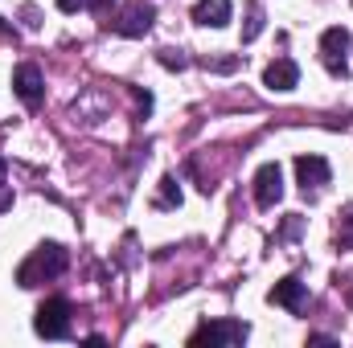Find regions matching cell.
<instances>
[{"mask_svg": "<svg viewBox=\"0 0 353 348\" xmlns=\"http://www.w3.org/2000/svg\"><path fill=\"white\" fill-rule=\"evenodd\" d=\"M275 307H288V312H304L308 307V283H300L296 274H288V279H279L275 287H271V295H267Z\"/></svg>", "mask_w": 353, "mask_h": 348, "instance_id": "cell-8", "label": "cell"}, {"mask_svg": "<svg viewBox=\"0 0 353 348\" xmlns=\"http://www.w3.org/2000/svg\"><path fill=\"white\" fill-rule=\"evenodd\" d=\"M54 4H58L62 12H83V8H87V0H54Z\"/></svg>", "mask_w": 353, "mask_h": 348, "instance_id": "cell-19", "label": "cell"}, {"mask_svg": "<svg viewBox=\"0 0 353 348\" xmlns=\"http://www.w3.org/2000/svg\"><path fill=\"white\" fill-rule=\"evenodd\" d=\"M25 25H29V29H37V25H41V21H37V8H33V4H25Z\"/></svg>", "mask_w": 353, "mask_h": 348, "instance_id": "cell-20", "label": "cell"}, {"mask_svg": "<svg viewBox=\"0 0 353 348\" xmlns=\"http://www.w3.org/2000/svg\"><path fill=\"white\" fill-rule=\"evenodd\" d=\"M210 70H222V74H230V70H239V58H218V62H205Z\"/></svg>", "mask_w": 353, "mask_h": 348, "instance_id": "cell-17", "label": "cell"}, {"mask_svg": "<svg viewBox=\"0 0 353 348\" xmlns=\"http://www.w3.org/2000/svg\"><path fill=\"white\" fill-rule=\"evenodd\" d=\"M157 62H161L165 70H185V66H189V58H185L181 50H157Z\"/></svg>", "mask_w": 353, "mask_h": 348, "instance_id": "cell-15", "label": "cell"}, {"mask_svg": "<svg viewBox=\"0 0 353 348\" xmlns=\"http://www.w3.org/2000/svg\"><path fill=\"white\" fill-rule=\"evenodd\" d=\"M296 83H300V66H296L292 58H275V62L263 70V87L267 90H279V94H283V90H292Z\"/></svg>", "mask_w": 353, "mask_h": 348, "instance_id": "cell-10", "label": "cell"}, {"mask_svg": "<svg viewBox=\"0 0 353 348\" xmlns=\"http://www.w3.org/2000/svg\"><path fill=\"white\" fill-rule=\"evenodd\" d=\"M33 328H37V336H46V340H62V336L70 332V303H66V299H46V303L37 307V316H33Z\"/></svg>", "mask_w": 353, "mask_h": 348, "instance_id": "cell-4", "label": "cell"}, {"mask_svg": "<svg viewBox=\"0 0 353 348\" xmlns=\"http://www.w3.org/2000/svg\"><path fill=\"white\" fill-rule=\"evenodd\" d=\"M296 180L304 193H316L321 184H329V160L325 156H296Z\"/></svg>", "mask_w": 353, "mask_h": 348, "instance_id": "cell-9", "label": "cell"}, {"mask_svg": "<svg viewBox=\"0 0 353 348\" xmlns=\"http://www.w3.org/2000/svg\"><path fill=\"white\" fill-rule=\"evenodd\" d=\"M66 262H70V254H66L58 242H46V246H37L29 259L17 266V283H21V287H41V283H50V279H58V274L66 270Z\"/></svg>", "mask_w": 353, "mask_h": 348, "instance_id": "cell-1", "label": "cell"}, {"mask_svg": "<svg viewBox=\"0 0 353 348\" xmlns=\"http://www.w3.org/2000/svg\"><path fill=\"white\" fill-rule=\"evenodd\" d=\"M12 90H17V98H21L29 111H37V107L46 102V78H41V70H37L33 62H21V66L12 70Z\"/></svg>", "mask_w": 353, "mask_h": 348, "instance_id": "cell-6", "label": "cell"}, {"mask_svg": "<svg viewBox=\"0 0 353 348\" xmlns=\"http://www.w3.org/2000/svg\"><path fill=\"white\" fill-rule=\"evenodd\" d=\"M345 303H350V307H353V287H350V295H345Z\"/></svg>", "mask_w": 353, "mask_h": 348, "instance_id": "cell-23", "label": "cell"}, {"mask_svg": "<svg viewBox=\"0 0 353 348\" xmlns=\"http://www.w3.org/2000/svg\"><path fill=\"white\" fill-rule=\"evenodd\" d=\"M300 226H304V217H300V213H288V221H283V230H279L275 242H292V238L300 234Z\"/></svg>", "mask_w": 353, "mask_h": 348, "instance_id": "cell-16", "label": "cell"}, {"mask_svg": "<svg viewBox=\"0 0 353 348\" xmlns=\"http://www.w3.org/2000/svg\"><path fill=\"white\" fill-rule=\"evenodd\" d=\"M111 4H115V0H87V8L94 12V17H107V12H111Z\"/></svg>", "mask_w": 353, "mask_h": 348, "instance_id": "cell-18", "label": "cell"}, {"mask_svg": "<svg viewBox=\"0 0 353 348\" xmlns=\"http://www.w3.org/2000/svg\"><path fill=\"white\" fill-rule=\"evenodd\" d=\"M279 197H283V168L279 164H263L255 173V205L271 209V205H279Z\"/></svg>", "mask_w": 353, "mask_h": 348, "instance_id": "cell-7", "label": "cell"}, {"mask_svg": "<svg viewBox=\"0 0 353 348\" xmlns=\"http://www.w3.org/2000/svg\"><path fill=\"white\" fill-rule=\"evenodd\" d=\"M12 205V193H0V209H8Z\"/></svg>", "mask_w": 353, "mask_h": 348, "instance_id": "cell-21", "label": "cell"}, {"mask_svg": "<svg viewBox=\"0 0 353 348\" xmlns=\"http://www.w3.org/2000/svg\"><path fill=\"white\" fill-rule=\"evenodd\" d=\"M263 21H267L263 8H259V4H247V25H243V41H247V45L263 33Z\"/></svg>", "mask_w": 353, "mask_h": 348, "instance_id": "cell-12", "label": "cell"}, {"mask_svg": "<svg viewBox=\"0 0 353 348\" xmlns=\"http://www.w3.org/2000/svg\"><path fill=\"white\" fill-rule=\"evenodd\" d=\"M230 0H197L193 4V21L205 25V29H226L230 25Z\"/></svg>", "mask_w": 353, "mask_h": 348, "instance_id": "cell-11", "label": "cell"}, {"mask_svg": "<svg viewBox=\"0 0 353 348\" xmlns=\"http://www.w3.org/2000/svg\"><path fill=\"white\" fill-rule=\"evenodd\" d=\"M152 21H157V4H152V0H128V4L119 8V17H111L107 25H111L119 37H144V33L152 29Z\"/></svg>", "mask_w": 353, "mask_h": 348, "instance_id": "cell-3", "label": "cell"}, {"mask_svg": "<svg viewBox=\"0 0 353 348\" xmlns=\"http://www.w3.org/2000/svg\"><path fill=\"white\" fill-rule=\"evenodd\" d=\"M251 336V328L243 324V320H205L193 336H189V345L193 348H201V345H210V348H234V345H243Z\"/></svg>", "mask_w": 353, "mask_h": 348, "instance_id": "cell-2", "label": "cell"}, {"mask_svg": "<svg viewBox=\"0 0 353 348\" xmlns=\"http://www.w3.org/2000/svg\"><path fill=\"white\" fill-rule=\"evenodd\" d=\"M4 168H8V164H4V156H0V180H4Z\"/></svg>", "mask_w": 353, "mask_h": 348, "instance_id": "cell-22", "label": "cell"}, {"mask_svg": "<svg viewBox=\"0 0 353 348\" xmlns=\"http://www.w3.org/2000/svg\"><path fill=\"white\" fill-rule=\"evenodd\" d=\"M337 250H353V209L337 217Z\"/></svg>", "mask_w": 353, "mask_h": 348, "instance_id": "cell-14", "label": "cell"}, {"mask_svg": "<svg viewBox=\"0 0 353 348\" xmlns=\"http://www.w3.org/2000/svg\"><path fill=\"white\" fill-rule=\"evenodd\" d=\"M345 50H350V33H345L341 25H333V29L321 33V62H325V70H329L333 78H345V74H350Z\"/></svg>", "mask_w": 353, "mask_h": 348, "instance_id": "cell-5", "label": "cell"}, {"mask_svg": "<svg viewBox=\"0 0 353 348\" xmlns=\"http://www.w3.org/2000/svg\"><path fill=\"white\" fill-rule=\"evenodd\" d=\"M181 205V188H176V176L161 180V193H157V209H176Z\"/></svg>", "mask_w": 353, "mask_h": 348, "instance_id": "cell-13", "label": "cell"}]
</instances>
